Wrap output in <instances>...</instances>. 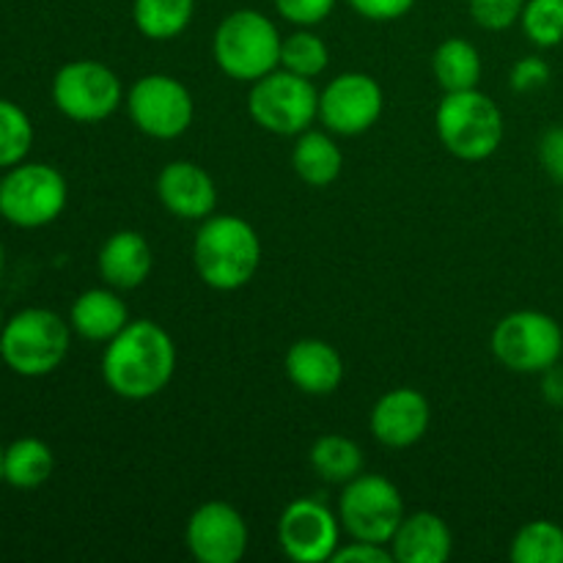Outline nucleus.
Returning <instances> with one entry per match:
<instances>
[{
    "label": "nucleus",
    "instance_id": "f257e3e1",
    "mask_svg": "<svg viewBox=\"0 0 563 563\" xmlns=\"http://www.w3.org/2000/svg\"><path fill=\"white\" fill-rule=\"evenodd\" d=\"M176 374V344L163 324L130 319L115 339L104 344L102 379L126 401H146L163 394Z\"/></svg>",
    "mask_w": 563,
    "mask_h": 563
},
{
    "label": "nucleus",
    "instance_id": "f03ea898",
    "mask_svg": "<svg viewBox=\"0 0 563 563\" xmlns=\"http://www.w3.org/2000/svg\"><path fill=\"white\" fill-rule=\"evenodd\" d=\"M192 267L214 291H236L262 267V240L247 220L212 214L201 220L192 240Z\"/></svg>",
    "mask_w": 563,
    "mask_h": 563
},
{
    "label": "nucleus",
    "instance_id": "7ed1b4c3",
    "mask_svg": "<svg viewBox=\"0 0 563 563\" xmlns=\"http://www.w3.org/2000/svg\"><path fill=\"white\" fill-rule=\"evenodd\" d=\"M278 25L256 9H236L220 20L212 38L214 64L225 77L240 82H256L280 66Z\"/></svg>",
    "mask_w": 563,
    "mask_h": 563
},
{
    "label": "nucleus",
    "instance_id": "20e7f679",
    "mask_svg": "<svg viewBox=\"0 0 563 563\" xmlns=\"http://www.w3.org/2000/svg\"><path fill=\"white\" fill-rule=\"evenodd\" d=\"M71 324L49 308H22L0 330V361L20 377H47L66 361Z\"/></svg>",
    "mask_w": 563,
    "mask_h": 563
},
{
    "label": "nucleus",
    "instance_id": "39448f33",
    "mask_svg": "<svg viewBox=\"0 0 563 563\" xmlns=\"http://www.w3.org/2000/svg\"><path fill=\"white\" fill-rule=\"evenodd\" d=\"M438 137L454 157L465 163L489 159L504 143V110L478 88L449 91L434 113Z\"/></svg>",
    "mask_w": 563,
    "mask_h": 563
},
{
    "label": "nucleus",
    "instance_id": "423d86ee",
    "mask_svg": "<svg viewBox=\"0 0 563 563\" xmlns=\"http://www.w3.org/2000/svg\"><path fill=\"white\" fill-rule=\"evenodd\" d=\"M247 113L253 124L280 137H297L311 130L319 119V91L313 80L286 69H273L262 80L251 82Z\"/></svg>",
    "mask_w": 563,
    "mask_h": 563
},
{
    "label": "nucleus",
    "instance_id": "0eeeda50",
    "mask_svg": "<svg viewBox=\"0 0 563 563\" xmlns=\"http://www.w3.org/2000/svg\"><path fill=\"white\" fill-rule=\"evenodd\" d=\"M495 361L515 374H542L563 357V328L550 313L511 311L489 335Z\"/></svg>",
    "mask_w": 563,
    "mask_h": 563
},
{
    "label": "nucleus",
    "instance_id": "6e6552de",
    "mask_svg": "<svg viewBox=\"0 0 563 563\" xmlns=\"http://www.w3.org/2000/svg\"><path fill=\"white\" fill-rule=\"evenodd\" d=\"M69 185L47 163H20L0 179V218L16 229H42L64 214Z\"/></svg>",
    "mask_w": 563,
    "mask_h": 563
},
{
    "label": "nucleus",
    "instance_id": "1a4fd4ad",
    "mask_svg": "<svg viewBox=\"0 0 563 563\" xmlns=\"http://www.w3.org/2000/svg\"><path fill=\"white\" fill-rule=\"evenodd\" d=\"M399 487L379 473H361L344 484L339 498V520L350 539L388 544L405 520Z\"/></svg>",
    "mask_w": 563,
    "mask_h": 563
},
{
    "label": "nucleus",
    "instance_id": "9d476101",
    "mask_svg": "<svg viewBox=\"0 0 563 563\" xmlns=\"http://www.w3.org/2000/svg\"><path fill=\"white\" fill-rule=\"evenodd\" d=\"M53 104L77 124H99L124 102L121 77L102 60L77 58L53 77Z\"/></svg>",
    "mask_w": 563,
    "mask_h": 563
},
{
    "label": "nucleus",
    "instance_id": "9b49d317",
    "mask_svg": "<svg viewBox=\"0 0 563 563\" xmlns=\"http://www.w3.org/2000/svg\"><path fill=\"white\" fill-rule=\"evenodd\" d=\"M126 110L143 135L154 141H176L196 119V99L181 80L154 71L137 77L126 93Z\"/></svg>",
    "mask_w": 563,
    "mask_h": 563
},
{
    "label": "nucleus",
    "instance_id": "f8f14e48",
    "mask_svg": "<svg viewBox=\"0 0 563 563\" xmlns=\"http://www.w3.org/2000/svg\"><path fill=\"white\" fill-rule=\"evenodd\" d=\"M383 108V86L366 71H344L319 91V121L333 135H363L377 124Z\"/></svg>",
    "mask_w": 563,
    "mask_h": 563
},
{
    "label": "nucleus",
    "instance_id": "ddd939ff",
    "mask_svg": "<svg viewBox=\"0 0 563 563\" xmlns=\"http://www.w3.org/2000/svg\"><path fill=\"white\" fill-rule=\"evenodd\" d=\"M341 520L317 498H297L278 520V544L295 563H324L341 544Z\"/></svg>",
    "mask_w": 563,
    "mask_h": 563
},
{
    "label": "nucleus",
    "instance_id": "4468645a",
    "mask_svg": "<svg viewBox=\"0 0 563 563\" xmlns=\"http://www.w3.org/2000/svg\"><path fill=\"white\" fill-rule=\"evenodd\" d=\"M185 544L201 563H236L245 559L251 531L236 506L207 500L187 520Z\"/></svg>",
    "mask_w": 563,
    "mask_h": 563
},
{
    "label": "nucleus",
    "instance_id": "2eb2a0df",
    "mask_svg": "<svg viewBox=\"0 0 563 563\" xmlns=\"http://www.w3.org/2000/svg\"><path fill=\"white\" fill-rule=\"evenodd\" d=\"M368 423H372V434L377 438V443H383L385 449H410V445L421 443L423 434L429 432L432 407L421 390L394 388L379 396Z\"/></svg>",
    "mask_w": 563,
    "mask_h": 563
},
{
    "label": "nucleus",
    "instance_id": "dca6fc26",
    "mask_svg": "<svg viewBox=\"0 0 563 563\" xmlns=\"http://www.w3.org/2000/svg\"><path fill=\"white\" fill-rule=\"evenodd\" d=\"M157 198L174 218L207 220L218 209V185L212 174L190 159H174L157 176Z\"/></svg>",
    "mask_w": 563,
    "mask_h": 563
},
{
    "label": "nucleus",
    "instance_id": "f3484780",
    "mask_svg": "<svg viewBox=\"0 0 563 563\" xmlns=\"http://www.w3.org/2000/svg\"><path fill=\"white\" fill-rule=\"evenodd\" d=\"M286 377L300 394L330 396L344 383V361L339 350L322 339H300L286 352Z\"/></svg>",
    "mask_w": 563,
    "mask_h": 563
},
{
    "label": "nucleus",
    "instance_id": "a211bd4d",
    "mask_svg": "<svg viewBox=\"0 0 563 563\" xmlns=\"http://www.w3.org/2000/svg\"><path fill=\"white\" fill-rule=\"evenodd\" d=\"M97 267L104 286L119 291H132L146 284V278L152 275L154 251L141 231H115L99 247Z\"/></svg>",
    "mask_w": 563,
    "mask_h": 563
},
{
    "label": "nucleus",
    "instance_id": "6ab92c4d",
    "mask_svg": "<svg viewBox=\"0 0 563 563\" xmlns=\"http://www.w3.org/2000/svg\"><path fill=\"white\" fill-rule=\"evenodd\" d=\"M390 553L399 563H445L454 553L449 522L434 511H412L396 528Z\"/></svg>",
    "mask_w": 563,
    "mask_h": 563
},
{
    "label": "nucleus",
    "instance_id": "aec40b11",
    "mask_svg": "<svg viewBox=\"0 0 563 563\" xmlns=\"http://www.w3.org/2000/svg\"><path fill=\"white\" fill-rule=\"evenodd\" d=\"M71 333L91 344H108L130 324V308L121 300L119 289H88L71 302L69 311Z\"/></svg>",
    "mask_w": 563,
    "mask_h": 563
},
{
    "label": "nucleus",
    "instance_id": "412c9836",
    "mask_svg": "<svg viewBox=\"0 0 563 563\" xmlns=\"http://www.w3.org/2000/svg\"><path fill=\"white\" fill-rule=\"evenodd\" d=\"M291 168L306 185L328 187L341 176L344 154L328 132L306 130L297 135L295 148H291Z\"/></svg>",
    "mask_w": 563,
    "mask_h": 563
},
{
    "label": "nucleus",
    "instance_id": "4be33fe9",
    "mask_svg": "<svg viewBox=\"0 0 563 563\" xmlns=\"http://www.w3.org/2000/svg\"><path fill=\"white\" fill-rule=\"evenodd\" d=\"M55 454L44 440L20 438L3 451V482L14 489H36L49 482Z\"/></svg>",
    "mask_w": 563,
    "mask_h": 563
},
{
    "label": "nucleus",
    "instance_id": "5701e85b",
    "mask_svg": "<svg viewBox=\"0 0 563 563\" xmlns=\"http://www.w3.org/2000/svg\"><path fill=\"white\" fill-rule=\"evenodd\" d=\"M432 69L445 93L478 88V80H482L484 71L482 53L467 38L451 36L445 42H440L438 49H434Z\"/></svg>",
    "mask_w": 563,
    "mask_h": 563
},
{
    "label": "nucleus",
    "instance_id": "b1692460",
    "mask_svg": "<svg viewBox=\"0 0 563 563\" xmlns=\"http://www.w3.org/2000/svg\"><path fill=\"white\" fill-rule=\"evenodd\" d=\"M196 0H135L132 22L152 42H170L190 27Z\"/></svg>",
    "mask_w": 563,
    "mask_h": 563
},
{
    "label": "nucleus",
    "instance_id": "393cba45",
    "mask_svg": "<svg viewBox=\"0 0 563 563\" xmlns=\"http://www.w3.org/2000/svg\"><path fill=\"white\" fill-rule=\"evenodd\" d=\"M311 460L313 473H317L322 482L328 484H341L344 487L346 482H352L355 476H361L363 465V449L355 443V440L344 438V434H322L317 443L311 445Z\"/></svg>",
    "mask_w": 563,
    "mask_h": 563
},
{
    "label": "nucleus",
    "instance_id": "a878e982",
    "mask_svg": "<svg viewBox=\"0 0 563 563\" xmlns=\"http://www.w3.org/2000/svg\"><path fill=\"white\" fill-rule=\"evenodd\" d=\"M515 563H563V528L553 520H531L515 533L509 548Z\"/></svg>",
    "mask_w": 563,
    "mask_h": 563
},
{
    "label": "nucleus",
    "instance_id": "bb28decb",
    "mask_svg": "<svg viewBox=\"0 0 563 563\" xmlns=\"http://www.w3.org/2000/svg\"><path fill=\"white\" fill-rule=\"evenodd\" d=\"M330 64V49L324 44L322 36H317L313 31L308 27H300V31L289 33L280 44V69L286 71H295V75L313 77L322 75Z\"/></svg>",
    "mask_w": 563,
    "mask_h": 563
},
{
    "label": "nucleus",
    "instance_id": "cd10ccee",
    "mask_svg": "<svg viewBox=\"0 0 563 563\" xmlns=\"http://www.w3.org/2000/svg\"><path fill=\"white\" fill-rule=\"evenodd\" d=\"M33 146V121L11 99H0V168L25 163Z\"/></svg>",
    "mask_w": 563,
    "mask_h": 563
},
{
    "label": "nucleus",
    "instance_id": "c85d7f7f",
    "mask_svg": "<svg viewBox=\"0 0 563 563\" xmlns=\"http://www.w3.org/2000/svg\"><path fill=\"white\" fill-rule=\"evenodd\" d=\"M520 25L537 47H559L563 44V0H526Z\"/></svg>",
    "mask_w": 563,
    "mask_h": 563
},
{
    "label": "nucleus",
    "instance_id": "c756f323",
    "mask_svg": "<svg viewBox=\"0 0 563 563\" xmlns=\"http://www.w3.org/2000/svg\"><path fill=\"white\" fill-rule=\"evenodd\" d=\"M526 9V0H467L471 20L484 31H509L517 25Z\"/></svg>",
    "mask_w": 563,
    "mask_h": 563
},
{
    "label": "nucleus",
    "instance_id": "7c9ffc66",
    "mask_svg": "<svg viewBox=\"0 0 563 563\" xmlns=\"http://www.w3.org/2000/svg\"><path fill=\"white\" fill-rule=\"evenodd\" d=\"M339 0H273L275 11L297 27H313L333 14Z\"/></svg>",
    "mask_w": 563,
    "mask_h": 563
},
{
    "label": "nucleus",
    "instance_id": "2f4dec72",
    "mask_svg": "<svg viewBox=\"0 0 563 563\" xmlns=\"http://www.w3.org/2000/svg\"><path fill=\"white\" fill-rule=\"evenodd\" d=\"M550 82V64L539 55H526V58L517 60L511 66V75H509V86L515 88L517 93H531L539 91Z\"/></svg>",
    "mask_w": 563,
    "mask_h": 563
},
{
    "label": "nucleus",
    "instance_id": "473e14b6",
    "mask_svg": "<svg viewBox=\"0 0 563 563\" xmlns=\"http://www.w3.org/2000/svg\"><path fill=\"white\" fill-rule=\"evenodd\" d=\"M357 16L372 22H394L410 14L416 0H346Z\"/></svg>",
    "mask_w": 563,
    "mask_h": 563
},
{
    "label": "nucleus",
    "instance_id": "72a5a7b5",
    "mask_svg": "<svg viewBox=\"0 0 563 563\" xmlns=\"http://www.w3.org/2000/svg\"><path fill=\"white\" fill-rule=\"evenodd\" d=\"M333 563H390L394 553H390L388 544L377 542H361V539H352L350 544L341 542L339 550L333 553Z\"/></svg>",
    "mask_w": 563,
    "mask_h": 563
},
{
    "label": "nucleus",
    "instance_id": "f704fd0d",
    "mask_svg": "<svg viewBox=\"0 0 563 563\" xmlns=\"http://www.w3.org/2000/svg\"><path fill=\"white\" fill-rule=\"evenodd\" d=\"M539 163L555 181L563 185V126H550L539 137Z\"/></svg>",
    "mask_w": 563,
    "mask_h": 563
},
{
    "label": "nucleus",
    "instance_id": "c9c22d12",
    "mask_svg": "<svg viewBox=\"0 0 563 563\" xmlns=\"http://www.w3.org/2000/svg\"><path fill=\"white\" fill-rule=\"evenodd\" d=\"M539 377H542V385H539V388H542V399L548 401L550 407H555V410H563V366H561V361L555 363V366L544 368Z\"/></svg>",
    "mask_w": 563,
    "mask_h": 563
},
{
    "label": "nucleus",
    "instance_id": "e433bc0d",
    "mask_svg": "<svg viewBox=\"0 0 563 563\" xmlns=\"http://www.w3.org/2000/svg\"><path fill=\"white\" fill-rule=\"evenodd\" d=\"M5 273V251H3V242H0V278Z\"/></svg>",
    "mask_w": 563,
    "mask_h": 563
},
{
    "label": "nucleus",
    "instance_id": "4c0bfd02",
    "mask_svg": "<svg viewBox=\"0 0 563 563\" xmlns=\"http://www.w3.org/2000/svg\"><path fill=\"white\" fill-rule=\"evenodd\" d=\"M3 445H0V482H3Z\"/></svg>",
    "mask_w": 563,
    "mask_h": 563
},
{
    "label": "nucleus",
    "instance_id": "58836bf2",
    "mask_svg": "<svg viewBox=\"0 0 563 563\" xmlns=\"http://www.w3.org/2000/svg\"><path fill=\"white\" fill-rule=\"evenodd\" d=\"M3 324H5V319H3V311H0V330H3Z\"/></svg>",
    "mask_w": 563,
    "mask_h": 563
},
{
    "label": "nucleus",
    "instance_id": "ea45409f",
    "mask_svg": "<svg viewBox=\"0 0 563 563\" xmlns=\"http://www.w3.org/2000/svg\"><path fill=\"white\" fill-rule=\"evenodd\" d=\"M561 225H563V201H561Z\"/></svg>",
    "mask_w": 563,
    "mask_h": 563
},
{
    "label": "nucleus",
    "instance_id": "a19ab883",
    "mask_svg": "<svg viewBox=\"0 0 563 563\" xmlns=\"http://www.w3.org/2000/svg\"><path fill=\"white\" fill-rule=\"evenodd\" d=\"M561 438H563V418H561Z\"/></svg>",
    "mask_w": 563,
    "mask_h": 563
}]
</instances>
